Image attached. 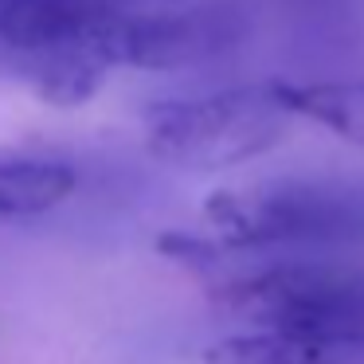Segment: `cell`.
<instances>
[{"mask_svg": "<svg viewBox=\"0 0 364 364\" xmlns=\"http://www.w3.org/2000/svg\"><path fill=\"white\" fill-rule=\"evenodd\" d=\"M278 82L231 87L204 98H173L145 114V145L157 161L188 173H220L274 149L286 129Z\"/></svg>", "mask_w": 364, "mask_h": 364, "instance_id": "cell-1", "label": "cell"}, {"mask_svg": "<svg viewBox=\"0 0 364 364\" xmlns=\"http://www.w3.org/2000/svg\"><path fill=\"white\" fill-rule=\"evenodd\" d=\"M106 71H114V67L95 51H59V55L28 59V79H32L36 98L59 106V110L90 102L106 82Z\"/></svg>", "mask_w": 364, "mask_h": 364, "instance_id": "cell-9", "label": "cell"}, {"mask_svg": "<svg viewBox=\"0 0 364 364\" xmlns=\"http://www.w3.org/2000/svg\"><path fill=\"white\" fill-rule=\"evenodd\" d=\"M0 4H4V0H0Z\"/></svg>", "mask_w": 364, "mask_h": 364, "instance_id": "cell-11", "label": "cell"}, {"mask_svg": "<svg viewBox=\"0 0 364 364\" xmlns=\"http://www.w3.org/2000/svg\"><path fill=\"white\" fill-rule=\"evenodd\" d=\"M223 314L270 329L364 337V267L341 262H282L228 278L212 290Z\"/></svg>", "mask_w": 364, "mask_h": 364, "instance_id": "cell-3", "label": "cell"}, {"mask_svg": "<svg viewBox=\"0 0 364 364\" xmlns=\"http://www.w3.org/2000/svg\"><path fill=\"white\" fill-rule=\"evenodd\" d=\"M157 251L176 259V262H184V267H192V270H208L220 262V247L204 243V239L188 235V231H168V235H161Z\"/></svg>", "mask_w": 364, "mask_h": 364, "instance_id": "cell-10", "label": "cell"}, {"mask_svg": "<svg viewBox=\"0 0 364 364\" xmlns=\"http://www.w3.org/2000/svg\"><path fill=\"white\" fill-rule=\"evenodd\" d=\"M247 16L235 4H200L184 12L137 16L129 12L110 43L114 67H141V71H176L228 55L243 43Z\"/></svg>", "mask_w": 364, "mask_h": 364, "instance_id": "cell-4", "label": "cell"}, {"mask_svg": "<svg viewBox=\"0 0 364 364\" xmlns=\"http://www.w3.org/2000/svg\"><path fill=\"white\" fill-rule=\"evenodd\" d=\"M204 364H364V337H329V333L270 329L215 341Z\"/></svg>", "mask_w": 364, "mask_h": 364, "instance_id": "cell-6", "label": "cell"}, {"mask_svg": "<svg viewBox=\"0 0 364 364\" xmlns=\"http://www.w3.org/2000/svg\"><path fill=\"white\" fill-rule=\"evenodd\" d=\"M79 176L59 157L0 153V215H43L75 192Z\"/></svg>", "mask_w": 364, "mask_h": 364, "instance_id": "cell-7", "label": "cell"}, {"mask_svg": "<svg viewBox=\"0 0 364 364\" xmlns=\"http://www.w3.org/2000/svg\"><path fill=\"white\" fill-rule=\"evenodd\" d=\"M126 16V0H4L0 43L28 59L59 55V51H95L114 67L110 43Z\"/></svg>", "mask_w": 364, "mask_h": 364, "instance_id": "cell-5", "label": "cell"}, {"mask_svg": "<svg viewBox=\"0 0 364 364\" xmlns=\"http://www.w3.org/2000/svg\"><path fill=\"white\" fill-rule=\"evenodd\" d=\"M204 215L223 247H333L364 243V188L341 181H267L215 188Z\"/></svg>", "mask_w": 364, "mask_h": 364, "instance_id": "cell-2", "label": "cell"}, {"mask_svg": "<svg viewBox=\"0 0 364 364\" xmlns=\"http://www.w3.org/2000/svg\"><path fill=\"white\" fill-rule=\"evenodd\" d=\"M286 110L314 126L337 134L348 145H364V79L337 82H282L278 79Z\"/></svg>", "mask_w": 364, "mask_h": 364, "instance_id": "cell-8", "label": "cell"}]
</instances>
